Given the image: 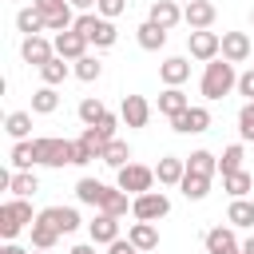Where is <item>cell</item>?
Returning a JSON list of instances; mask_svg holds the SVG:
<instances>
[{"label":"cell","mask_w":254,"mask_h":254,"mask_svg":"<svg viewBox=\"0 0 254 254\" xmlns=\"http://www.w3.org/2000/svg\"><path fill=\"white\" fill-rule=\"evenodd\" d=\"M222 190L230 194V198H246L250 190H254V175L242 167V171H234V175H222Z\"/></svg>","instance_id":"31"},{"label":"cell","mask_w":254,"mask_h":254,"mask_svg":"<svg viewBox=\"0 0 254 254\" xmlns=\"http://www.w3.org/2000/svg\"><path fill=\"white\" fill-rule=\"evenodd\" d=\"M238 135H242V143H254V99H246L238 107Z\"/></svg>","instance_id":"41"},{"label":"cell","mask_w":254,"mask_h":254,"mask_svg":"<svg viewBox=\"0 0 254 254\" xmlns=\"http://www.w3.org/2000/svg\"><path fill=\"white\" fill-rule=\"evenodd\" d=\"M56 107H60V91H56L52 83H44V87L32 91V111H36V115H52Z\"/></svg>","instance_id":"37"},{"label":"cell","mask_w":254,"mask_h":254,"mask_svg":"<svg viewBox=\"0 0 254 254\" xmlns=\"http://www.w3.org/2000/svg\"><path fill=\"white\" fill-rule=\"evenodd\" d=\"M119 123H123V119H119V115H111V111H107V115H103V119H99V123H95V131H99V135H103V139H107V143H111V139H115V127H119Z\"/></svg>","instance_id":"43"},{"label":"cell","mask_w":254,"mask_h":254,"mask_svg":"<svg viewBox=\"0 0 254 254\" xmlns=\"http://www.w3.org/2000/svg\"><path fill=\"white\" fill-rule=\"evenodd\" d=\"M103 194H107V183H99V179H91V175H83L79 183H75V202H83V206H103Z\"/></svg>","instance_id":"22"},{"label":"cell","mask_w":254,"mask_h":254,"mask_svg":"<svg viewBox=\"0 0 254 254\" xmlns=\"http://www.w3.org/2000/svg\"><path fill=\"white\" fill-rule=\"evenodd\" d=\"M75 115H79V123H83V127H95V123L107 115V107H103V99H99V95H83V99H79V107H75Z\"/></svg>","instance_id":"33"},{"label":"cell","mask_w":254,"mask_h":254,"mask_svg":"<svg viewBox=\"0 0 254 254\" xmlns=\"http://www.w3.org/2000/svg\"><path fill=\"white\" fill-rule=\"evenodd\" d=\"M127 238L135 242V250H143V254H151V250H159V226L155 222H131L127 226Z\"/></svg>","instance_id":"20"},{"label":"cell","mask_w":254,"mask_h":254,"mask_svg":"<svg viewBox=\"0 0 254 254\" xmlns=\"http://www.w3.org/2000/svg\"><path fill=\"white\" fill-rule=\"evenodd\" d=\"M179 4H190V0H179Z\"/></svg>","instance_id":"53"},{"label":"cell","mask_w":254,"mask_h":254,"mask_svg":"<svg viewBox=\"0 0 254 254\" xmlns=\"http://www.w3.org/2000/svg\"><path fill=\"white\" fill-rule=\"evenodd\" d=\"M52 44H56V56H64V60H71V64H75L79 56H87V48H91V44H87V36H79L75 28L56 32V36H52Z\"/></svg>","instance_id":"13"},{"label":"cell","mask_w":254,"mask_h":254,"mask_svg":"<svg viewBox=\"0 0 254 254\" xmlns=\"http://www.w3.org/2000/svg\"><path fill=\"white\" fill-rule=\"evenodd\" d=\"M242 159H246V147H242V143H230V147H222V155H218V171H222V175H234V171H242Z\"/></svg>","instance_id":"39"},{"label":"cell","mask_w":254,"mask_h":254,"mask_svg":"<svg viewBox=\"0 0 254 254\" xmlns=\"http://www.w3.org/2000/svg\"><path fill=\"white\" fill-rule=\"evenodd\" d=\"M242 254H254V230H250V234L242 238Z\"/></svg>","instance_id":"50"},{"label":"cell","mask_w":254,"mask_h":254,"mask_svg":"<svg viewBox=\"0 0 254 254\" xmlns=\"http://www.w3.org/2000/svg\"><path fill=\"white\" fill-rule=\"evenodd\" d=\"M32 254H52V250H32Z\"/></svg>","instance_id":"51"},{"label":"cell","mask_w":254,"mask_h":254,"mask_svg":"<svg viewBox=\"0 0 254 254\" xmlns=\"http://www.w3.org/2000/svg\"><path fill=\"white\" fill-rule=\"evenodd\" d=\"M183 175H187V159H183V155H163V159L155 163V179H159V187H179Z\"/></svg>","instance_id":"19"},{"label":"cell","mask_w":254,"mask_h":254,"mask_svg":"<svg viewBox=\"0 0 254 254\" xmlns=\"http://www.w3.org/2000/svg\"><path fill=\"white\" fill-rule=\"evenodd\" d=\"M32 8H40L44 16H52V12H64V8H67V0H32Z\"/></svg>","instance_id":"45"},{"label":"cell","mask_w":254,"mask_h":254,"mask_svg":"<svg viewBox=\"0 0 254 254\" xmlns=\"http://www.w3.org/2000/svg\"><path fill=\"white\" fill-rule=\"evenodd\" d=\"M99 163H107L111 171H119V167H127V163H131V147H127V139H119V135H115V139H111V143L103 147V155H99Z\"/></svg>","instance_id":"30"},{"label":"cell","mask_w":254,"mask_h":254,"mask_svg":"<svg viewBox=\"0 0 254 254\" xmlns=\"http://www.w3.org/2000/svg\"><path fill=\"white\" fill-rule=\"evenodd\" d=\"M147 20L171 32V28H179V24H183V4H179V0H151Z\"/></svg>","instance_id":"15"},{"label":"cell","mask_w":254,"mask_h":254,"mask_svg":"<svg viewBox=\"0 0 254 254\" xmlns=\"http://www.w3.org/2000/svg\"><path fill=\"white\" fill-rule=\"evenodd\" d=\"M167 214H171V198L163 190H143L131 198V218H139V222H159Z\"/></svg>","instance_id":"6"},{"label":"cell","mask_w":254,"mask_h":254,"mask_svg":"<svg viewBox=\"0 0 254 254\" xmlns=\"http://www.w3.org/2000/svg\"><path fill=\"white\" fill-rule=\"evenodd\" d=\"M119 119H123L131 131L147 127V123H151V103H147V95H123V103H119Z\"/></svg>","instance_id":"11"},{"label":"cell","mask_w":254,"mask_h":254,"mask_svg":"<svg viewBox=\"0 0 254 254\" xmlns=\"http://www.w3.org/2000/svg\"><path fill=\"white\" fill-rule=\"evenodd\" d=\"M0 254H32V250H24L20 242H4V246H0Z\"/></svg>","instance_id":"48"},{"label":"cell","mask_w":254,"mask_h":254,"mask_svg":"<svg viewBox=\"0 0 254 254\" xmlns=\"http://www.w3.org/2000/svg\"><path fill=\"white\" fill-rule=\"evenodd\" d=\"M67 254H95V242H75Z\"/></svg>","instance_id":"49"},{"label":"cell","mask_w":254,"mask_h":254,"mask_svg":"<svg viewBox=\"0 0 254 254\" xmlns=\"http://www.w3.org/2000/svg\"><path fill=\"white\" fill-rule=\"evenodd\" d=\"M28 234H32V250H56V242L64 238V234L52 226V218H48L44 210L36 214V222L28 226Z\"/></svg>","instance_id":"17"},{"label":"cell","mask_w":254,"mask_h":254,"mask_svg":"<svg viewBox=\"0 0 254 254\" xmlns=\"http://www.w3.org/2000/svg\"><path fill=\"white\" fill-rule=\"evenodd\" d=\"M95 12H99V16H107V20H119V16L127 12V0H99V4H95Z\"/></svg>","instance_id":"42"},{"label":"cell","mask_w":254,"mask_h":254,"mask_svg":"<svg viewBox=\"0 0 254 254\" xmlns=\"http://www.w3.org/2000/svg\"><path fill=\"white\" fill-rule=\"evenodd\" d=\"M44 214L52 218V226H56L60 234H75V230L83 226V218H79L75 206H44Z\"/></svg>","instance_id":"23"},{"label":"cell","mask_w":254,"mask_h":254,"mask_svg":"<svg viewBox=\"0 0 254 254\" xmlns=\"http://www.w3.org/2000/svg\"><path fill=\"white\" fill-rule=\"evenodd\" d=\"M238 254H242V250H238Z\"/></svg>","instance_id":"54"},{"label":"cell","mask_w":254,"mask_h":254,"mask_svg":"<svg viewBox=\"0 0 254 254\" xmlns=\"http://www.w3.org/2000/svg\"><path fill=\"white\" fill-rule=\"evenodd\" d=\"M71 75H75V79H83V83H95V79L103 75V64H99V56H91V52H87V56H79V60L71 64Z\"/></svg>","instance_id":"36"},{"label":"cell","mask_w":254,"mask_h":254,"mask_svg":"<svg viewBox=\"0 0 254 254\" xmlns=\"http://www.w3.org/2000/svg\"><path fill=\"white\" fill-rule=\"evenodd\" d=\"M36 214H40V210H32V198L8 194V198L0 202V238H4V242H16L20 230H28V226L36 222Z\"/></svg>","instance_id":"2"},{"label":"cell","mask_w":254,"mask_h":254,"mask_svg":"<svg viewBox=\"0 0 254 254\" xmlns=\"http://www.w3.org/2000/svg\"><path fill=\"white\" fill-rule=\"evenodd\" d=\"M187 171H198V175H218V155L214 151H206V147H198V151H190L187 155Z\"/></svg>","instance_id":"35"},{"label":"cell","mask_w":254,"mask_h":254,"mask_svg":"<svg viewBox=\"0 0 254 254\" xmlns=\"http://www.w3.org/2000/svg\"><path fill=\"white\" fill-rule=\"evenodd\" d=\"M87 238H91L95 246H111L115 238H123V234H119V218L107 214V210H95V218L87 222Z\"/></svg>","instance_id":"12"},{"label":"cell","mask_w":254,"mask_h":254,"mask_svg":"<svg viewBox=\"0 0 254 254\" xmlns=\"http://www.w3.org/2000/svg\"><path fill=\"white\" fill-rule=\"evenodd\" d=\"M52 56H56V44H52L48 36H24V40H20V60H24V64L44 67Z\"/></svg>","instance_id":"10"},{"label":"cell","mask_w":254,"mask_h":254,"mask_svg":"<svg viewBox=\"0 0 254 254\" xmlns=\"http://www.w3.org/2000/svg\"><path fill=\"white\" fill-rule=\"evenodd\" d=\"M214 20H218V8H214L210 0H190V4H183V24H187L190 32L210 28Z\"/></svg>","instance_id":"16"},{"label":"cell","mask_w":254,"mask_h":254,"mask_svg":"<svg viewBox=\"0 0 254 254\" xmlns=\"http://www.w3.org/2000/svg\"><path fill=\"white\" fill-rule=\"evenodd\" d=\"M16 32H24V36H44V32H48L44 12H40V8H20V12H16Z\"/></svg>","instance_id":"28"},{"label":"cell","mask_w":254,"mask_h":254,"mask_svg":"<svg viewBox=\"0 0 254 254\" xmlns=\"http://www.w3.org/2000/svg\"><path fill=\"white\" fill-rule=\"evenodd\" d=\"M79 147H83L91 159H99V155H103V147H107V139H103L95 127H83V131H79Z\"/></svg>","instance_id":"40"},{"label":"cell","mask_w":254,"mask_h":254,"mask_svg":"<svg viewBox=\"0 0 254 254\" xmlns=\"http://www.w3.org/2000/svg\"><path fill=\"white\" fill-rule=\"evenodd\" d=\"M250 52H254V44H250L246 32H222V60H230V64H246Z\"/></svg>","instance_id":"18"},{"label":"cell","mask_w":254,"mask_h":254,"mask_svg":"<svg viewBox=\"0 0 254 254\" xmlns=\"http://www.w3.org/2000/svg\"><path fill=\"white\" fill-rule=\"evenodd\" d=\"M226 222H230L234 230H254V198H250V194H246V198H230Z\"/></svg>","instance_id":"21"},{"label":"cell","mask_w":254,"mask_h":254,"mask_svg":"<svg viewBox=\"0 0 254 254\" xmlns=\"http://www.w3.org/2000/svg\"><path fill=\"white\" fill-rule=\"evenodd\" d=\"M238 95H242V99H254V67L238 71Z\"/></svg>","instance_id":"44"},{"label":"cell","mask_w":254,"mask_h":254,"mask_svg":"<svg viewBox=\"0 0 254 254\" xmlns=\"http://www.w3.org/2000/svg\"><path fill=\"white\" fill-rule=\"evenodd\" d=\"M107 254H139V250H135V242H131V238H115V242L107 246Z\"/></svg>","instance_id":"46"},{"label":"cell","mask_w":254,"mask_h":254,"mask_svg":"<svg viewBox=\"0 0 254 254\" xmlns=\"http://www.w3.org/2000/svg\"><path fill=\"white\" fill-rule=\"evenodd\" d=\"M36 167H71L75 159V143L71 139H56V135H36Z\"/></svg>","instance_id":"4"},{"label":"cell","mask_w":254,"mask_h":254,"mask_svg":"<svg viewBox=\"0 0 254 254\" xmlns=\"http://www.w3.org/2000/svg\"><path fill=\"white\" fill-rule=\"evenodd\" d=\"M135 40H139V48H143V52H159V48H167V28H159V24L143 20V24L135 28Z\"/></svg>","instance_id":"25"},{"label":"cell","mask_w":254,"mask_h":254,"mask_svg":"<svg viewBox=\"0 0 254 254\" xmlns=\"http://www.w3.org/2000/svg\"><path fill=\"white\" fill-rule=\"evenodd\" d=\"M250 24H254V12H250Z\"/></svg>","instance_id":"52"},{"label":"cell","mask_w":254,"mask_h":254,"mask_svg":"<svg viewBox=\"0 0 254 254\" xmlns=\"http://www.w3.org/2000/svg\"><path fill=\"white\" fill-rule=\"evenodd\" d=\"M187 107H190V95H187L183 87H163V95H159V115L175 119V115L187 111Z\"/></svg>","instance_id":"26"},{"label":"cell","mask_w":254,"mask_h":254,"mask_svg":"<svg viewBox=\"0 0 254 254\" xmlns=\"http://www.w3.org/2000/svg\"><path fill=\"white\" fill-rule=\"evenodd\" d=\"M8 163H12L16 171H32V167H36V143H32V139H20V143H12V151H8Z\"/></svg>","instance_id":"34"},{"label":"cell","mask_w":254,"mask_h":254,"mask_svg":"<svg viewBox=\"0 0 254 254\" xmlns=\"http://www.w3.org/2000/svg\"><path fill=\"white\" fill-rule=\"evenodd\" d=\"M155 183H159V179H155V167H143V163H135V159H131L127 167L115 171V187L127 190L131 198L143 194V190H155Z\"/></svg>","instance_id":"5"},{"label":"cell","mask_w":254,"mask_h":254,"mask_svg":"<svg viewBox=\"0 0 254 254\" xmlns=\"http://www.w3.org/2000/svg\"><path fill=\"white\" fill-rule=\"evenodd\" d=\"M210 107H202V103H190L187 111H179L175 119H171V127L179 131V135H202V131H210Z\"/></svg>","instance_id":"8"},{"label":"cell","mask_w":254,"mask_h":254,"mask_svg":"<svg viewBox=\"0 0 254 254\" xmlns=\"http://www.w3.org/2000/svg\"><path fill=\"white\" fill-rule=\"evenodd\" d=\"M159 79H163V87H183L190 79V56H167L159 64Z\"/></svg>","instance_id":"14"},{"label":"cell","mask_w":254,"mask_h":254,"mask_svg":"<svg viewBox=\"0 0 254 254\" xmlns=\"http://www.w3.org/2000/svg\"><path fill=\"white\" fill-rule=\"evenodd\" d=\"M179 190H183V198H187V202H202V198L210 194V175L187 171V175H183V183H179Z\"/></svg>","instance_id":"24"},{"label":"cell","mask_w":254,"mask_h":254,"mask_svg":"<svg viewBox=\"0 0 254 254\" xmlns=\"http://www.w3.org/2000/svg\"><path fill=\"white\" fill-rule=\"evenodd\" d=\"M67 75H71V60H64V56H52V60L40 67V79H44V83H52V87H60Z\"/></svg>","instance_id":"32"},{"label":"cell","mask_w":254,"mask_h":254,"mask_svg":"<svg viewBox=\"0 0 254 254\" xmlns=\"http://www.w3.org/2000/svg\"><path fill=\"white\" fill-rule=\"evenodd\" d=\"M36 190H40V179H36V171H16V167H12L8 194H16V198H32Z\"/></svg>","instance_id":"29"},{"label":"cell","mask_w":254,"mask_h":254,"mask_svg":"<svg viewBox=\"0 0 254 254\" xmlns=\"http://www.w3.org/2000/svg\"><path fill=\"white\" fill-rule=\"evenodd\" d=\"M187 56L198 60V64H210L222 56V36L210 32V28H198V32H187Z\"/></svg>","instance_id":"7"},{"label":"cell","mask_w":254,"mask_h":254,"mask_svg":"<svg viewBox=\"0 0 254 254\" xmlns=\"http://www.w3.org/2000/svg\"><path fill=\"white\" fill-rule=\"evenodd\" d=\"M202 246H206V254H238V250H242V238H238V230L226 222V226H210V230L202 234Z\"/></svg>","instance_id":"9"},{"label":"cell","mask_w":254,"mask_h":254,"mask_svg":"<svg viewBox=\"0 0 254 254\" xmlns=\"http://www.w3.org/2000/svg\"><path fill=\"white\" fill-rule=\"evenodd\" d=\"M32 115H36V111H8V115H4V131H8L12 143L32 139Z\"/></svg>","instance_id":"27"},{"label":"cell","mask_w":254,"mask_h":254,"mask_svg":"<svg viewBox=\"0 0 254 254\" xmlns=\"http://www.w3.org/2000/svg\"><path fill=\"white\" fill-rule=\"evenodd\" d=\"M75 32L87 36V44H95V52L115 48V40H119L115 20H107V16H99V12H79V16H75Z\"/></svg>","instance_id":"3"},{"label":"cell","mask_w":254,"mask_h":254,"mask_svg":"<svg viewBox=\"0 0 254 254\" xmlns=\"http://www.w3.org/2000/svg\"><path fill=\"white\" fill-rule=\"evenodd\" d=\"M139 254H143V250H139Z\"/></svg>","instance_id":"55"},{"label":"cell","mask_w":254,"mask_h":254,"mask_svg":"<svg viewBox=\"0 0 254 254\" xmlns=\"http://www.w3.org/2000/svg\"><path fill=\"white\" fill-rule=\"evenodd\" d=\"M67 4H71L75 12H95V4H99V0H67Z\"/></svg>","instance_id":"47"},{"label":"cell","mask_w":254,"mask_h":254,"mask_svg":"<svg viewBox=\"0 0 254 254\" xmlns=\"http://www.w3.org/2000/svg\"><path fill=\"white\" fill-rule=\"evenodd\" d=\"M198 91H202L206 103H218V99H226L230 91H238V64H230V60H222V56L210 60V64L202 67Z\"/></svg>","instance_id":"1"},{"label":"cell","mask_w":254,"mask_h":254,"mask_svg":"<svg viewBox=\"0 0 254 254\" xmlns=\"http://www.w3.org/2000/svg\"><path fill=\"white\" fill-rule=\"evenodd\" d=\"M99 210H107V214H115V218H127V210H131V194L127 190H119V187H107V194H103V206Z\"/></svg>","instance_id":"38"}]
</instances>
